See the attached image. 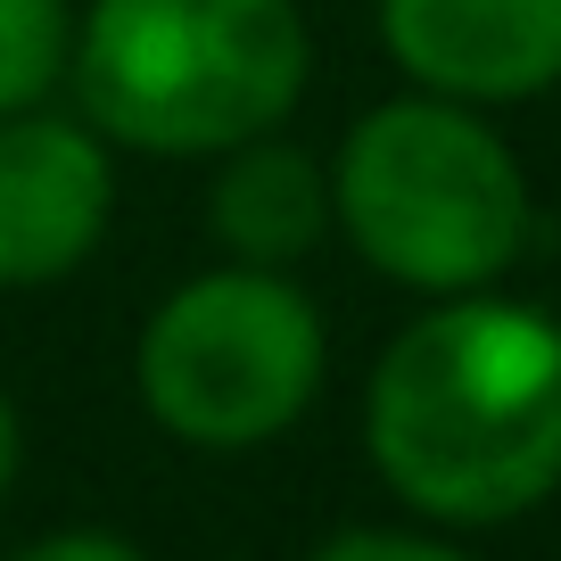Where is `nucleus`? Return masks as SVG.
I'll use <instances>...</instances> for the list:
<instances>
[{
	"label": "nucleus",
	"mask_w": 561,
	"mask_h": 561,
	"mask_svg": "<svg viewBox=\"0 0 561 561\" xmlns=\"http://www.w3.org/2000/svg\"><path fill=\"white\" fill-rule=\"evenodd\" d=\"M364 455L430 528H504L561 488V322L495 289L413 314L364 388Z\"/></svg>",
	"instance_id": "f257e3e1"
},
{
	"label": "nucleus",
	"mask_w": 561,
	"mask_h": 561,
	"mask_svg": "<svg viewBox=\"0 0 561 561\" xmlns=\"http://www.w3.org/2000/svg\"><path fill=\"white\" fill-rule=\"evenodd\" d=\"M67 83L107 149L224 158L298 116L314 34L298 0H91Z\"/></svg>",
	"instance_id": "f03ea898"
},
{
	"label": "nucleus",
	"mask_w": 561,
	"mask_h": 561,
	"mask_svg": "<svg viewBox=\"0 0 561 561\" xmlns=\"http://www.w3.org/2000/svg\"><path fill=\"white\" fill-rule=\"evenodd\" d=\"M528 174L479 107L404 91L347 124L331 158V231L397 289L462 298L528 248Z\"/></svg>",
	"instance_id": "7ed1b4c3"
},
{
	"label": "nucleus",
	"mask_w": 561,
	"mask_h": 561,
	"mask_svg": "<svg viewBox=\"0 0 561 561\" xmlns=\"http://www.w3.org/2000/svg\"><path fill=\"white\" fill-rule=\"evenodd\" d=\"M322 371H331L322 306L264 264H215L182 280L140 322L133 347L140 413L198 455H248L289 438L322 397Z\"/></svg>",
	"instance_id": "20e7f679"
},
{
	"label": "nucleus",
	"mask_w": 561,
	"mask_h": 561,
	"mask_svg": "<svg viewBox=\"0 0 561 561\" xmlns=\"http://www.w3.org/2000/svg\"><path fill=\"white\" fill-rule=\"evenodd\" d=\"M107 215H116V165L83 116L50 107L0 116V289H50L75 264H91Z\"/></svg>",
	"instance_id": "39448f33"
},
{
	"label": "nucleus",
	"mask_w": 561,
	"mask_h": 561,
	"mask_svg": "<svg viewBox=\"0 0 561 561\" xmlns=\"http://www.w3.org/2000/svg\"><path fill=\"white\" fill-rule=\"evenodd\" d=\"M380 42L413 91L512 107L561 83V0H371Z\"/></svg>",
	"instance_id": "423d86ee"
},
{
	"label": "nucleus",
	"mask_w": 561,
	"mask_h": 561,
	"mask_svg": "<svg viewBox=\"0 0 561 561\" xmlns=\"http://www.w3.org/2000/svg\"><path fill=\"white\" fill-rule=\"evenodd\" d=\"M207 231L231 264L289 273L331 240V165L280 133L240 140L207 182Z\"/></svg>",
	"instance_id": "0eeeda50"
},
{
	"label": "nucleus",
	"mask_w": 561,
	"mask_h": 561,
	"mask_svg": "<svg viewBox=\"0 0 561 561\" xmlns=\"http://www.w3.org/2000/svg\"><path fill=\"white\" fill-rule=\"evenodd\" d=\"M75 58V0H0V116L50 107Z\"/></svg>",
	"instance_id": "6e6552de"
},
{
	"label": "nucleus",
	"mask_w": 561,
	"mask_h": 561,
	"mask_svg": "<svg viewBox=\"0 0 561 561\" xmlns=\"http://www.w3.org/2000/svg\"><path fill=\"white\" fill-rule=\"evenodd\" d=\"M306 561H471V553L446 537H421V528H347Z\"/></svg>",
	"instance_id": "1a4fd4ad"
},
{
	"label": "nucleus",
	"mask_w": 561,
	"mask_h": 561,
	"mask_svg": "<svg viewBox=\"0 0 561 561\" xmlns=\"http://www.w3.org/2000/svg\"><path fill=\"white\" fill-rule=\"evenodd\" d=\"M18 561H149V553H140V545H124V537H107V528H58V537L25 545Z\"/></svg>",
	"instance_id": "9d476101"
},
{
	"label": "nucleus",
	"mask_w": 561,
	"mask_h": 561,
	"mask_svg": "<svg viewBox=\"0 0 561 561\" xmlns=\"http://www.w3.org/2000/svg\"><path fill=\"white\" fill-rule=\"evenodd\" d=\"M18 471H25V421H18V397L0 388V504H9Z\"/></svg>",
	"instance_id": "9b49d317"
},
{
	"label": "nucleus",
	"mask_w": 561,
	"mask_h": 561,
	"mask_svg": "<svg viewBox=\"0 0 561 561\" xmlns=\"http://www.w3.org/2000/svg\"><path fill=\"white\" fill-rule=\"evenodd\" d=\"M553 322H561V314H553Z\"/></svg>",
	"instance_id": "f8f14e48"
}]
</instances>
